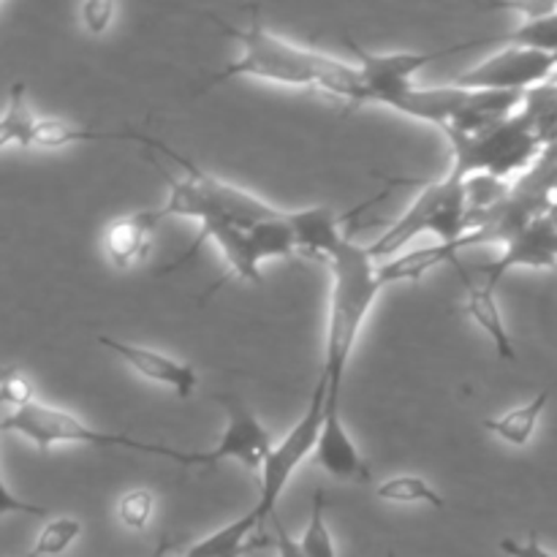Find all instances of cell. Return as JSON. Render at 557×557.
I'll return each mask as SVG.
<instances>
[{
	"label": "cell",
	"instance_id": "d4e9b609",
	"mask_svg": "<svg viewBox=\"0 0 557 557\" xmlns=\"http://www.w3.org/2000/svg\"><path fill=\"white\" fill-rule=\"evenodd\" d=\"M297 542L305 557H337L335 539H332L330 525H326V493L321 487L313 493L308 528H305Z\"/></svg>",
	"mask_w": 557,
	"mask_h": 557
},
{
	"label": "cell",
	"instance_id": "ac0fdd59",
	"mask_svg": "<svg viewBox=\"0 0 557 557\" xmlns=\"http://www.w3.org/2000/svg\"><path fill=\"white\" fill-rule=\"evenodd\" d=\"M555 392L557 379L549 386H544L536 397L522 403V406L511 408V411L506 413H498V417L484 419V430H487L490 435H495L498 441H504V444L515 446V449H525L533 441V435H536L539 422H542L544 411H547V406L553 403Z\"/></svg>",
	"mask_w": 557,
	"mask_h": 557
},
{
	"label": "cell",
	"instance_id": "8fae6325",
	"mask_svg": "<svg viewBox=\"0 0 557 557\" xmlns=\"http://www.w3.org/2000/svg\"><path fill=\"white\" fill-rule=\"evenodd\" d=\"M517 267L557 270V201H553L542 215L533 218L528 226H522L506 243L504 256L495 264H490L484 275H487L490 286H495L506 272L517 270Z\"/></svg>",
	"mask_w": 557,
	"mask_h": 557
},
{
	"label": "cell",
	"instance_id": "3957f363",
	"mask_svg": "<svg viewBox=\"0 0 557 557\" xmlns=\"http://www.w3.org/2000/svg\"><path fill=\"white\" fill-rule=\"evenodd\" d=\"M471 212H468L466 183L444 174L441 180H430L406 212L381 234L375 243L368 245L370 256L379 264L395 259L411 245V239L422 234H433L438 243H460L473 232Z\"/></svg>",
	"mask_w": 557,
	"mask_h": 557
},
{
	"label": "cell",
	"instance_id": "4dcf8cb0",
	"mask_svg": "<svg viewBox=\"0 0 557 557\" xmlns=\"http://www.w3.org/2000/svg\"><path fill=\"white\" fill-rule=\"evenodd\" d=\"M272 525V536H270V544L275 547L277 557H305L302 549H299V542L292 536V533L286 531V525L281 522V517H272L270 520Z\"/></svg>",
	"mask_w": 557,
	"mask_h": 557
},
{
	"label": "cell",
	"instance_id": "44dd1931",
	"mask_svg": "<svg viewBox=\"0 0 557 557\" xmlns=\"http://www.w3.org/2000/svg\"><path fill=\"white\" fill-rule=\"evenodd\" d=\"M36 114L27 103L25 82H14L9 90L3 114H0V150L5 147H33V131H36Z\"/></svg>",
	"mask_w": 557,
	"mask_h": 557
},
{
	"label": "cell",
	"instance_id": "9a60e30c",
	"mask_svg": "<svg viewBox=\"0 0 557 557\" xmlns=\"http://www.w3.org/2000/svg\"><path fill=\"white\" fill-rule=\"evenodd\" d=\"M161 221V210H141L123 218H114L107 226V232H103L107 259L114 267H120V270H131V267L141 264L150 256L152 234H156Z\"/></svg>",
	"mask_w": 557,
	"mask_h": 557
},
{
	"label": "cell",
	"instance_id": "5bb4252c",
	"mask_svg": "<svg viewBox=\"0 0 557 557\" xmlns=\"http://www.w3.org/2000/svg\"><path fill=\"white\" fill-rule=\"evenodd\" d=\"M479 243H490L487 232H484L482 226L473 228V232L468 234L466 239H460V243H435L428 245V248L403 250L395 259L379 264V277L384 286H392V283H419L430 270H435V267L441 264H455L457 270H460L457 261H460L462 250Z\"/></svg>",
	"mask_w": 557,
	"mask_h": 557
},
{
	"label": "cell",
	"instance_id": "30bf717a",
	"mask_svg": "<svg viewBox=\"0 0 557 557\" xmlns=\"http://www.w3.org/2000/svg\"><path fill=\"white\" fill-rule=\"evenodd\" d=\"M226 408V428H223L218 446L207 451H188V468H215L221 462H239L259 473L264 466L267 455L272 451L275 441L272 433L243 406L237 397H218Z\"/></svg>",
	"mask_w": 557,
	"mask_h": 557
},
{
	"label": "cell",
	"instance_id": "7c38bea8",
	"mask_svg": "<svg viewBox=\"0 0 557 557\" xmlns=\"http://www.w3.org/2000/svg\"><path fill=\"white\" fill-rule=\"evenodd\" d=\"M98 343H101L107 351H112L120 362L128 370H134L139 379L150 381V384L166 386L177 397H190L194 389L199 386V375H196L194 364L180 362V359L169 357V354L156 351V348L136 346V343L117 341L112 335H98Z\"/></svg>",
	"mask_w": 557,
	"mask_h": 557
},
{
	"label": "cell",
	"instance_id": "6da1fadb",
	"mask_svg": "<svg viewBox=\"0 0 557 557\" xmlns=\"http://www.w3.org/2000/svg\"><path fill=\"white\" fill-rule=\"evenodd\" d=\"M218 30L239 44V58L223 65L218 74L205 82V90L223 85L232 79H259L272 82V85L299 87V90H321L326 96H335L348 101L351 107H362V74L357 63H346L341 58L319 52V49L302 47L277 33L267 30L259 20L250 22L248 27L228 25L210 14Z\"/></svg>",
	"mask_w": 557,
	"mask_h": 557
},
{
	"label": "cell",
	"instance_id": "1f68e13d",
	"mask_svg": "<svg viewBox=\"0 0 557 557\" xmlns=\"http://www.w3.org/2000/svg\"><path fill=\"white\" fill-rule=\"evenodd\" d=\"M389 557H395V555H392V553H389Z\"/></svg>",
	"mask_w": 557,
	"mask_h": 557
},
{
	"label": "cell",
	"instance_id": "484cf974",
	"mask_svg": "<svg viewBox=\"0 0 557 557\" xmlns=\"http://www.w3.org/2000/svg\"><path fill=\"white\" fill-rule=\"evenodd\" d=\"M114 515H117V522L125 531H145L152 522V515H156V495L145 487L128 490L117 498Z\"/></svg>",
	"mask_w": 557,
	"mask_h": 557
},
{
	"label": "cell",
	"instance_id": "8992f818",
	"mask_svg": "<svg viewBox=\"0 0 557 557\" xmlns=\"http://www.w3.org/2000/svg\"><path fill=\"white\" fill-rule=\"evenodd\" d=\"M3 433H14L20 438L30 441L36 449H52V446L76 444V446H117V449L141 451V455L163 457L177 466L188 468V451L172 449V446L147 444V441L131 438V435L120 433H103V430L90 428L82 422L74 413L63 411V408L47 406V403L36 400L30 406L11 411L3 417Z\"/></svg>",
	"mask_w": 557,
	"mask_h": 557
},
{
	"label": "cell",
	"instance_id": "cb8c5ba5",
	"mask_svg": "<svg viewBox=\"0 0 557 557\" xmlns=\"http://www.w3.org/2000/svg\"><path fill=\"white\" fill-rule=\"evenodd\" d=\"M82 536V522L76 517H52L44 522L36 542L27 549V557H60L74 547L76 539Z\"/></svg>",
	"mask_w": 557,
	"mask_h": 557
},
{
	"label": "cell",
	"instance_id": "52a82bcc",
	"mask_svg": "<svg viewBox=\"0 0 557 557\" xmlns=\"http://www.w3.org/2000/svg\"><path fill=\"white\" fill-rule=\"evenodd\" d=\"M324 403L326 384L324 381H315L308 411L294 422V428L267 455L264 466L259 471V498H256V506L250 509L261 522H270L275 517L277 500L286 493L288 482L297 473V468L313 457L315 441H319L321 433V422H324Z\"/></svg>",
	"mask_w": 557,
	"mask_h": 557
},
{
	"label": "cell",
	"instance_id": "603a6c76",
	"mask_svg": "<svg viewBox=\"0 0 557 557\" xmlns=\"http://www.w3.org/2000/svg\"><path fill=\"white\" fill-rule=\"evenodd\" d=\"M493 41L506 44V47H525L536 49V52L557 54V11L536 16V20H522L515 30L493 36Z\"/></svg>",
	"mask_w": 557,
	"mask_h": 557
},
{
	"label": "cell",
	"instance_id": "ffe728a7",
	"mask_svg": "<svg viewBox=\"0 0 557 557\" xmlns=\"http://www.w3.org/2000/svg\"><path fill=\"white\" fill-rule=\"evenodd\" d=\"M131 141V131H96L82 125L65 123L60 117H38L33 131V147L44 150H60V147L79 145V141Z\"/></svg>",
	"mask_w": 557,
	"mask_h": 557
},
{
	"label": "cell",
	"instance_id": "f546056e",
	"mask_svg": "<svg viewBox=\"0 0 557 557\" xmlns=\"http://www.w3.org/2000/svg\"><path fill=\"white\" fill-rule=\"evenodd\" d=\"M498 547L506 557H557L555 553H549L536 536L522 539V542L520 539H500Z\"/></svg>",
	"mask_w": 557,
	"mask_h": 557
},
{
	"label": "cell",
	"instance_id": "4fadbf2b",
	"mask_svg": "<svg viewBox=\"0 0 557 557\" xmlns=\"http://www.w3.org/2000/svg\"><path fill=\"white\" fill-rule=\"evenodd\" d=\"M310 460L321 468L324 473H330L332 479H341V482H357L364 484L373 479L368 460L359 451L357 441L348 433L346 422L341 417V408H332L324 403V422H321L319 441H315V449Z\"/></svg>",
	"mask_w": 557,
	"mask_h": 557
},
{
	"label": "cell",
	"instance_id": "f1b7e54d",
	"mask_svg": "<svg viewBox=\"0 0 557 557\" xmlns=\"http://www.w3.org/2000/svg\"><path fill=\"white\" fill-rule=\"evenodd\" d=\"M0 433H3V408H0ZM5 515H30V517H47L49 511L44 506L30 504V500H22L20 495H14L9 490V484L3 482V473H0V517Z\"/></svg>",
	"mask_w": 557,
	"mask_h": 557
},
{
	"label": "cell",
	"instance_id": "5b68a950",
	"mask_svg": "<svg viewBox=\"0 0 557 557\" xmlns=\"http://www.w3.org/2000/svg\"><path fill=\"white\" fill-rule=\"evenodd\" d=\"M205 243L218 245V250H221L223 261H226L228 267L221 286H226V283L232 281L261 283V264H264V261L292 259V256H297L292 228H288V210L286 215L277 218V221L256 223V226H237V223L215 218V221L201 223L196 243L190 245L188 250H183L174 264L163 267V275L183 270V267L199 253Z\"/></svg>",
	"mask_w": 557,
	"mask_h": 557
},
{
	"label": "cell",
	"instance_id": "d6a6232c",
	"mask_svg": "<svg viewBox=\"0 0 557 557\" xmlns=\"http://www.w3.org/2000/svg\"><path fill=\"white\" fill-rule=\"evenodd\" d=\"M22 557H27V555H22Z\"/></svg>",
	"mask_w": 557,
	"mask_h": 557
},
{
	"label": "cell",
	"instance_id": "277c9868",
	"mask_svg": "<svg viewBox=\"0 0 557 557\" xmlns=\"http://www.w3.org/2000/svg\"><path fill=\"white\" fill-rule=\"evenodd\" d=\"M451 145V174L455 180L471 177H495L506 180L511 174L528 172L542 156V136L533 128L525 112H517L506 123L482 134H460V131H444Z\"/></svg>",
	"mask_w": 557,
	"mask_h": 557
},
{
	"label": "cell",
	"instance_id": "836d02e7",
	"mask_svg": "<svg viewBox=\"0 0 557 557\" xmlns=\"http://www.w3.org/2000/svg\"><path fill=\"white\" fill-rule=\"evenodd\" d=\"M177 557H180V555H177Z\"/></svg>",
	"mask_w": 557,
	"mask_h": 557
},
{
	"label": "cell",
	"instance_id": "4316f807",
	"mask_svg": "<svg viewBox=\"0 0 557 557\" xmlns=\"http://www.w3.org/2000/svg\"><path fill=\"white\" fill-rule=\"evenodd\" d=\"M30 403H36V389L25 370H20L16 364H3L0 368V408L20 411Z\"/></svg>",
	"mask_w": 557,
	"mask_h": 557
},
{
	"label": "cell",
	"instance_id": "2e32d148",
	"mask_svg": "<svg viewBox=\"0 0 557 557\" xmlns=\"http://www.w3.org/2000/svg\"><path fill=\"white\" fill-rule=\"evenodd\" d=\"M288 228H292L294 248L302 256L330 261L346 243V232L341 226V215L330 207H305L288 210Z\"/></svg>",
	"mask_w": 557,
	"mask_h": 557
},
{
	"label": "cell",
	"instance_id": "7a4b0ae2",
	"mask_svg": "<svg viewBox=\"0 0 557 557\" xmlns=\"http://www.w3.org/2000/svg\"><path fill=\"white\" fill-rule=\"evenodd\" d=\"M326 267H330L332 288L319 381L326 384V406L341 408L343 381H346L354 348H357L375 299L386 286L381 283L379 261L370 256L368 245L354 243L351 237L337 248Z\"/></svg>",
	"mask_w": 557,
	"mask_h": 557
},
{
	"label": "cell",
	"instance_id": "7402d4cb",
	"mask_svg": "<svg viewBox=\"0 0 557 557\" xmlns=\"http://www.w3.org/2000/svg\"><path fill=\"white\" fill-rule=\"evenodd\" d=\"M375 495L386 504H400V506H433V509H444L446 500L433 484L424 476H392L375 487Z\"/></svg>",
	"mask_w": 557,
	"mask_h": 557
},
{
	"label": "cell",
	"instance_id": "ba28073f",
	"mask_svg": "<svg viewBox=\"0 0 557 557\" xmlns=\"http://www.w3.org/2000/svg\"><path fill=\"white\" fill-rule=\"evenodd\" d=\"M351 44V52L357 54V69L362 74V107L364 103H381V107H392L400 96H406L413 85V76L433 65L435 60L451 58L466 49L479 47L487 38H476V41L451 44L446 49H430V52H370V49L359 47L357 41L346 38Z\"/></svg>",
	"mask_w": 557,
	"mask_h": 557
},
{
	"label": "cell",
	"instance_id": "9c48e42d",
	"mask_svg": "<svg viewBox=\"0 0 557 557\" xmlns=\"http://www.w3.org/2000/svg\"><path fill=\"white\" fill-rule=\"evenodd\" d=\"M557 71L555 54L525 47H504L455 79L462 90L531 92L547 85Z\"/></svg>",
	"mask_w": 557,
	"mask_h": 557
},
{
	"label": "cell",
	"instance_id": "83f0119b",
	"mask_svg": "<svg viewBox=\"0 0 557 557\" xmlns=\"http://www.w3.org/2000/svg\"><path fill=\"white\" fill-rule=\"evenodd\" d=\"M117 5L112 0H87L79 5V22L90 36H103L112 27Z\"/></svg>",
	"mask_w": 557,
	"mask_h": 557
},
{
	"label": "cell",
	"instance_id": "e0dca14e",
	"mask_svg": "<svg viewBox=\"0 0 557 557\" xmlns=\"http://www.w3.org/2000/svg\"><path fill=\"white\" fill-rule=\"evenodd\" d=\"M462 283H466V313L479 330L487 335V341L495 346V354L506 362H515L517 348L515 341L509 335V326H506L504 313H500V305L495 299V286H490L487 281L476 283L466 275V270H460Z\"/></svg>",
	"mask_w": 557,
	"mask_h": 557
},
{
	"label": "cell",
	"instance_id": "d6986e66",
	"mask_svg": "<svg viewBox=\"0 0 557 557\" xmlns=\"http://www.w3.org/2000/svg\"><path fill=\"white\" fill-rule=\"evenodd\" d=\"M264 525V522L259 520V517L253 515V511H248V515H243L239 520L228 522V525L218 528L215 533H210V536L199 539V542L190 544L188 549H185L180 557H232V555H248L250 549L256 547H267L270 544V539L261 544H248V539L253 536L259 528Z\"/></svg>",
	"mask_w": 557,
	"mask_h": 557
}]
</instances>
